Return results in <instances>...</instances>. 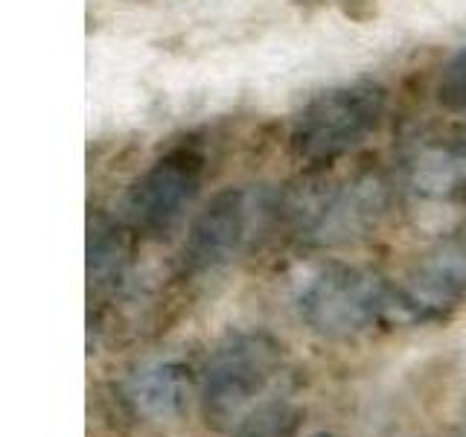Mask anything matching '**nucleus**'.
Segmentation results:
<instances>
[{"instance_id": "obj_9", "label": "nucleus", "mask_w": 466, "mask_h": 437, "mask_svg": "<svg viewBox=\"0 0 466 437\" xmlns=\"http://www.w3.org/2000/svg\"><path fill=\"white\" fill-rule=\"evenodd\" d=\"M128 228L114 222H94L87 237V277L96 286L116 283L128 266Z\"/></svg>"}, {"instance_id": "obj_5", "label": "nucleus", "mask_w": 466, "mask_h": 437, "mask_svg": "<svg viewBox=\"0 0 466 437\" xmlns=\"http://www.w3.org/2000/svg\"><path fill=\"white\" fill-rule=\"evenodd\" d=\"M204 160L193 149H175L128 187L126 225L143 237H164L181 222L201 187Z\"/></svg>"}, {"instance_id": "obj_10", "label": "nucleus", "mask_w": 466, "mask_h": 437, "mask_svg": "<svg viewBox=\"0 0 466 437\" xmlns=\"http://www.w3.org/2000/svg\"><path fill=\"white\" fill-rule=\"evenodd\" d=\"M303 422V412L295 402L274 400L251 408L233 429V437H295Z\"/></svg>"}, {"instance_id": "obj_12", "label": "nucleus", "mask_w": 466, "mask_h": 437, "mask_svg": "<svg viewBox=\"0 0 466 437\" xmlns=\"http://www.w3.org/2000/svg\"><path fill=\"white\" fill-rule=\"evenodd\" d=\"M312 437H335V434H329V432H320V434H312Z\"/></svg>"}, {"instance_id": "obj_1", "label": "nucleus", "mask_w": 466, "mask_h": 437, "mask_svg": "<svg viewBox=\"0 0 466 437\" xmlns=\"http://www.w3.org/2000/svg\"><path fill=\"white\" fill-rule=\"evenodd\" d=\"M388 108V91L361 79L318 94L303 106L289 131V146L306 164H332L350 155L379 128Z\"/></svg>"}, {"instance_id": "obj_11", "label": "nucleus", "mask_w": 466, "mask_h": 437, "mask_svg": "<svg viewBox=\"0 0 466 437\" xmlns=\"http://www.w3.org/2000/svg\"><path fill=\"white\" fill-rule=\"evenodd\" d=\"M437 99L451 114H466V47L455 53L437 79Z\"/></svg>"}, {"instance_id": "obj_8", "label": "nucleus", "mask_w": 466, "mask_h": 437, "mask_svg": "<svg viewBox=\"0 0 466 437\" xmlns=\"http://www.w3.org/2000/svg\"><path fill=\"white\" fill-rule=\"evenodd\" d=\"M123 400L137 417L149 422H169L187 412L193 376L189 368L175 359H157L140 364L123 379Z\"/></svg>"}, {"instance_id": "obj_7", "label": "nucleus", "mask_w": 466, "mask_h": 437, "mask_svg": "<svg viewBox=\"0 0 466 437\" xmlns=\"http://www.w3.org/2000/svg\"><path fill=\"white\" fill-rule=\"evenodd\" d=\"M408 181L426 198L466 196V114L461 123L431 131L408 155Z\"/></svg>"}, {"instance_id": "obj_4", "label": "nucleus", "mask_w": 466, "mask_h": 437, "mask_svg": "<svg viewBox=\"0 0 466 437\" xmlns=\"http://www.w3.org/2000/svg\"><path fill=\"white\" fill-rule=\"evenodd\" d=\"M388 208V189L376 175L344 184H318L291 204V218L303 239L315 245H344L379 225Z\"/></svg>"}, {"instance_id": "obj_6", "label": "nucleus", "mask_w": 466, "mask_h": 437, "mask_svg": "<svg viewBox=\"0 0 466 437\" xmlns=\"http://www.w3.org/2000/svg\"><path fill=\"white\" fill-rule=\"evenodd\" d=\"M262 213H266V204L251 189L228 187L216 193L187 230L181 266L189 274L225 266L248 245Z\"/></svg>"}, {"instance_id": "obj_3", "label": "nucleus", "mask_w": 466, "mask_h": 437, "mask_svg": "<svg viewBox=\"0 0 466 437\" xmlns=\"http://www.w3.org/2000/svg\"><path fill=\"white\" fill-rule=\"evenodd\" d=\"M298 310L320 339H356L379 324H393V286L373 271L327 266L303 283Z\"/></svg>"}, {"instance_id": "obj_2", "label": "nucleus", "mask_w": 466, "mask_h": 437, "mask_svg": "<svg viewBox=\"0 0 466 437\" xmlns=\"http://www.w3.org/2000/svg\"><path fill=\"white\" fill-rule=\"evenodd\" d=\"M283 344L262 330L233 332L218 344L201 376V417L213 432L237 429L251 402L280 371Z\"/></svg>"}]
</instances>
